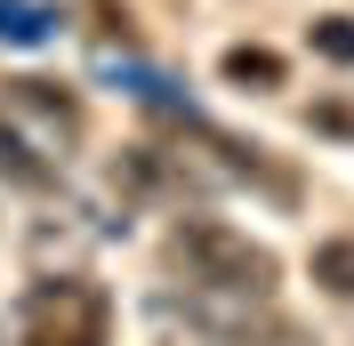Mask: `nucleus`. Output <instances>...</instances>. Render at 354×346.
<instances>
[{"label":"nucleus","mask_w":354,"mask_h":346,"mask_svg":"<svg viewBox=\"0 0 354 346\" xmlns=\"http://www.w3.org/2000/svg\"><path fill=\"white\" fill-rule=\"evenodd\" d=\"M169 274L194 290V298H242V306H266L274 282H282V258L250 242L242 226L225 217H177L169 226Z\"/></svg>","instance_id":"f257e3e1"},{"label":"nucleus","mask_w":354,"mask_h":346,"mask_svg":"<svg viewBox=\"0 0 354 346\" xmlns=\"http://www.w3.org/2000/svg\"><path fill=\"white\" fill-rule=\"evenodd\" d=\"M24 346H113V298L81 274H57L24 298Z\"/></svg>","instance_id":"f03ea898"},{"label":"nucleus","mask_w":354,"mask_h":346,"mask_svg":"<svg viewBox=\"0 0 354 346\" xmlns=\"http://www.w3.org/2000/svg\"><path fill=\"white\" fill-rule=\"evenodd\" d=\"M218 73H225L234 89H282V81H290V65L274 57V48H258V41H234V48L218 57Z\"/></svg>","instance_id":"7ed1b4c3"},{"label":"nucleus","mask_w":354,"mask_h":346,"mask_svg":"<svg viewBox=\"0 0 354 346\" xmlns=\"http://www.w3.org/2000/svg\"><path fill=\"white\" fill-rule=\"evenodd\" d=\"M314 290H330V298L354 306V234H330V242H314V258H306Z\"/></svg>","instance_id":"20e7f679"},{"label":"nucleus","mask_w":354,"mask_h":346,"mask_svg":"<svg viewBox=\"0 0 354 346\" xmlns=\"http://www.w3.org/2000/svg\"><path fill=\"white\" fill-rule=\"evenodd\" d=\"M314 48L338 57V65H354V17H314Z\"/></svg>","instance_id":"39448f33"}]
</instances>
